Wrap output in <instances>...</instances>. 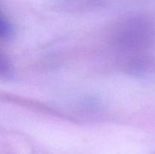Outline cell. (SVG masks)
I'll use <instances>...</instances> for the list:
<instances>
[{
	"mask_svg": "<svg viewBox=\"0 0 155 154\" xmlns=\"http://www.w3.org/2000/svg\"><path fill=\"white\" fill-rule=\"evenodd\" d=\"M1 34L5 39L11 37L13 34V29L8 22L2 19L1 21Z\"/></svg>",
	"mask_w": 155,
	"mask_h": 154,
	"instance_id": "cell-1",
	"label": "cell"
}]
</instances>
